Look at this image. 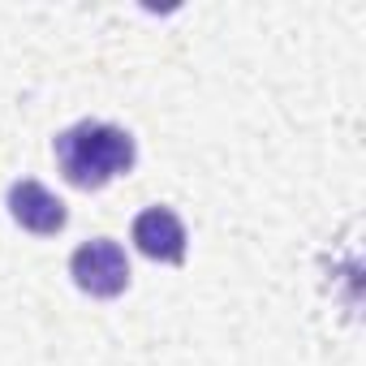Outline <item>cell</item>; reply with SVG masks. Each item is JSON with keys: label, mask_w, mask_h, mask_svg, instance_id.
Instances as JSON below:
<instances>
[{"label": "cell", "mask_w": 366, "mask_h": 366, "mask_svg": "<svg viewBox=\"0 0 366 366\" xmlns=\"http://www.w3.org/2000/svg\"><path fill=\"white\" fill-rule=\"evenodd\" d=\"M52 151H56L61 177L74 190H104L108 181L129 172L134 159H138L134 138L121 125H108V121H78V125L61 129Z\"/></svg>", "instance_id": "6da1fadb"}, {"label": "cell", "mask_w": 366, "mask_h": 366, "mask_svg": "<svg viewBox=\"0 0 366 366\" xmlns=\"http://www.w3.org/2000/svg\"><path fill=\"white\" fill-rule=\"evenodd\" d=\"M69 276L91 297H121L125 285H129V259L112 237H95V242H82L74 250Z\"/></svg>", "instance_id": "7a4b0ae2"}, {"label": "cell", "mask_w": 366, "mask_h": 366, "mask_svg": "<svg viewBox=\"0 0 366 366\" xmlns=\"http://www.w3.org/2000/svg\"><path fill=\"white\" fill-rule=\"evenodd\" d=\"M9 216H14L26 233H39V237L61 233L65 220H69L65 203H61L48 186H39V181H14V186H9Z\"/></svg>", "instance_id": "3957f363"}, {"label": "cell", "mask_w": 366, "mask_h": 366, "mask_svg": "<svg viewBox=\"0 0 366 366\" xmlns=\"http://www.w3.org/2000/svg\"><path fill=\"white\" fill-rule=\"evenodd\" d=\"M134 246L155 263H181L186 259V224L168 207H147L134 220Z\"/></svg>", "instance_id": "277c9868"}]
</instances>
